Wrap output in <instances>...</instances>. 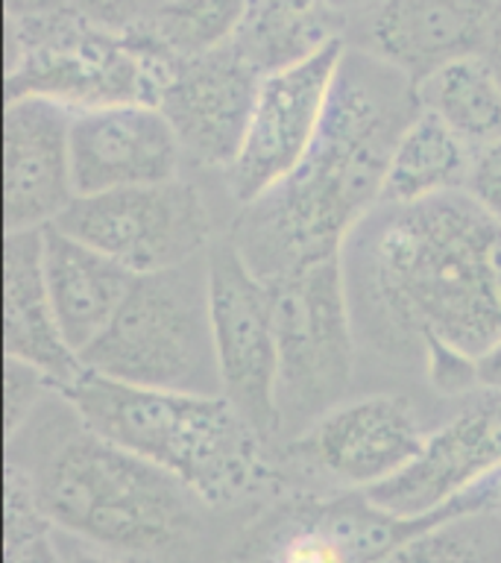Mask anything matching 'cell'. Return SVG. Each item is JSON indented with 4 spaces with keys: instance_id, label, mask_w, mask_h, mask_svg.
Returning <instances> with one entry per match:
<instances>
[{
    "instance_id": "1",
    "label": "cell",
    "mask_w": 501,
    "mask_h": 563,
    "mask_svg": "<svg viewBox=\"0 0 501 563\" xmlns=\"http://www.w3.org/2000/svg\"><path fill=\"white\" fill-rule=\"evenodd\" d=\"M358 343L404 373L428 346L469 358L501 338V220L464 191L376 206L343 246Z\"/></svg>"
},
{
    "instance_id": "2",
    "label": "cell",
    "mask_w": 501,
    "mask_h": 563,
    "mask_svg": "<svg viewBox=\"0 0 501 563\" xmlns=\"http://www.w3.org/2000/svg\"><path fill=\"white\" fill-rule=\"evenodd\" d=\"M422 112L416 82L346 42L316 139L293 174L237 209V253L264 282L343 255L352 229L381 200L387 165Z\"/></svg>"
},
{
    "instance_id": "3",
    "label": "cell",
    "mask_w": 501,
    "mask_h": 563,
    "mask_svg": "<svg viewBox=\"0 0 501 563\" xmlns=\"http://www.w3.org/2000/svg\"><path fill=\"white\" fill-rule=\"evenodd\" d=\"M15 473L53 528L118 558H167L202 528L197 493L147 457L118 446L51 390L9 431Z\"/></svg>"
},
{
    "instance_id": "4",
    "label": "cell",
    "mask_w": 501,
    "mask_h": 563,
    "mask_svg": "<svg viewBox=\"0 0 501 563\" xmlns=\"http://www.w3.org/2000/svg\"><path fill=\"white\" fill-rule=\"evenodd\" d=\"M62 394L88 429L176 475L209 508L235 505L272 478L270 440L226 396L123 385L88 369Z\"/></svg>"
},
{
    "instance_id": "5",
    "label": "cell",
    "mask_w": 501,
    "mask_h": 563,
    "mask_svg": "<svg viewBox=\"0 0 501 563\" xmlns=\"http://www.w3.org/2000/svg\"><path fill=\"white\" fill-rule=\"evenodd\" d=\"M88 373L123 385L223 396L209 297V253L135 276L112 323L82 355Z\"/></svg>"
},
{
    "instance_id": "6",
    "label": "cell",
    "mask_w": 501,
    "mask_h": 563,
    "mask_svg": "<svg viewBox=\"0 0 501 563\" xmlns=\"http://www.w3.org/2000/svg\"><path fill=\"white\" fill-rule=\"evenodd\" d=\"M170 65L135 51L123 35L88 24L74 9L7 18V100L44 97L70 112L158 103Z\"/></svg>"
},
{
    "instance_id": "7",
    "label": "cell",
    "mask_w": 501,
    "mask_h": 563,
    "mask_svg": "<svg viewBox=\"0 0 501 563\" xmlns=\"http://www.w3.org/2000/svg\"><path fill=\"white\" fill-rule=\"evenodd\" d=\"M279 341V440L297 438L349 399L358 358L343 255L270 279Z\"/></svg>"
},
{
    "instance_id": "8",
    "label": "cell",
    "mask_w": 501,
    "mask_h": 563,
    "mask_svg": "<svg viewBox=\"0 0 501 563\" xmlns=\"http://www.w3.org/2000/svg\"><path fill=\"white\" fill-rule=\"evenodd\" d=\"M53 227L97 246L135 276L200 258L218 241L209 197L185 176L77 197Z\"/></svg>"
},
{
    "instance_id": "9",
    "label": "cell",
    "mask_w": 501,
    "mask_h": 563,
    "mask_svg": "<svg viewBox=\"0 0 501 563\" xmlns=\"http://www.w3.org/2000/svg\"><path fill=\"white\" fill-rule=\"evenodd\" d=\"M481 501L472 490L431 517L404 519L378 508L364 490L285 501L244 537L235 563H378L434 522L469 514Z\"/></svg>"
},
{
    "instance_id": "10",
    "label": "cell",
    "mask_w": 501,
    "mask_h": 563,
    "mask_svg": "<svg viewBox=\"0 0 501 563\" xmlns=\"http://www.w3.org/2000/svg\"><path fill=\"white\" fill-rule=\"evenodd\" d=\"M209 297L223 396L264 438L279 440V341L272 294L229 235L218 238L209 250Z\"/></svg>"
},
{
    "instance_id": "11",
    "label": "cell",
    "mask_w": 501,
    "mask_h": 563,
    "mask_svg": "<svg viewBox=\"0 0 501 563\" xmlns=\"http://www.w3.org/2000/svg\"><path fill=\"white\" fill-rule=\"evenodd\" d=\"M343 51L346 38H337L311 59L261 77L244 144L235 162L220 174L237 209L285 183L305 158L323 121Z\"/></svg>"
},
{
    "instance_id": "12",
    "label": "cell",
    "mask_w": 501,
    "mask_h": 563,
    "mask_svg": "<svg viewBox=\"0 0 501 563\" xmlns=\"http://www.w3.org/2000/svg\"><path fill=\"white\" fill-rule=\"evenodd\" d=\"M428 434V422L411 396H349L302 434L285 440V455L341 490H369L402 473Z\"/></svg>"
},
{
    "instance_id": "13",
    "label": "cell",
    "mask_w": 501,
    "mask_h": 563,
    "mask_svg": "<svg viewBox=\"0 0 501 563\" xmlns=\"http://www.w3.org/2000/svg\"><path fill=\"white\" fill-rule=\"evenodd\" d=\"M258 86L261 74L235 42L170 65L156 106L174 126L185 162L218 174L235 162Z\"/></svg>"
},
{
    "instance_id": "14",
    "label": "cell",
    "mask_w": 501,
    "mask_h": 563,
    "mask_svg": "<svg viewBox=\"0 0 501 563\" xmlns=\"http://www.w3.org/2000/svg\"><path fill=\"white\" fill-rule=\"evenodd\" d=\"M501 466V399L475 394L422 443L420 455L393 478L364 490L396 517H431Z\"/></svg>"
},
{
    "instance_id": "15",
    "label": "cell",
    "mask_w": 501,
    "mask_h": 563,
    "mask_svg": "<svg viewBox=\"0 0 501 563\" xmlns=\"http://www.w3.org/2000/svg\"><path fill=\"white\" fill-rule=\"evenodd\" d=\"M70 162L77 197H91L176 179L185 153L158 106L118 103L74 112Z\"/></svg>"
},
{
    "instance_id": "16",
    "label": "cell",
    "mask_w": 501,
    "mask_h": 563,
    "mask_svg": "<svg viewBox=\"0 0 501 563\" xmlns=\"http://www.w3.org/2000/svg\"><path fill=\"white\" fill-rule=\"evenodd\" d=\"M496 0H378L352 21V42L420 82L439 65L483 53Z\"/></svg>"
},
{
    "instance_id": "17",
    "label": "cell",
    "mask_w": 501,
    "mask_h": 563,
    "mask_svg": "<svg viewBox=\"0 0 501 563\" xmlns=\"http://www.w3.org/2000/svg\"><path fill=\"white\" fill-rule=\"evenodd\" d=\"M70 121L44 97L7 100V232L53 227L77 200Z\"/></svg>"
},
{
    "instance_id": "18",
    "label": "cell",
    "mask_w": 501,
    "mask_h": 563,
    "mask_svg": "<svg viewBox=\"0 0 501 563\" xmlns=\"http://www.w3.org/2000/svg\"><path fill=\"white\" fill-rule=\"evenodd\" d=\"M3 279L7 358L30 364L59 390H68L86 373V364L70 350L53 311L51 290L44 279V229L7 232Z\"/></svg>"
},
{
    "instance_id": "19",
    "label": "cell",
    "mask_w": 501,
    "mask_h": 563,
    "mask_svg": "<svg viewBox=\"0 0 501 563\" xmlns=\"http://www.w3.org/2000/svg\"><path fill=\"white\" fill-rule=\"evenodd\" d=\"M44 279L65 341L77 355H82L112 323L135 273L100 253L97 246L62 232L59 227H47Z\"/></svg>"
},
{
    "instance_id": "20",
    "label": "cell",
    "mask_w": 501,
    "mask_h": 563,
    "mask_svg": "<svg viewBox=\"0 0 501 563\" xmlns=\"http://www.w3.org/2000/svg\"><path fill=\"white\" fill-rule=\"evenodd\" d=\"M337 38H346V21L325 0H249L232 42L267 77L311 59Z\"/></svg>"
},
{
    "instance_id": "21",
    "label": "cell",
    "mask_w": 501,
    "mask_h": 563,
    "mask_svg": "<svg viewBox=\"0 0 501 563\" xmlns=\"http://www.w3.org/2000/svg\"><path fill=\"white\" fill-rule=\"evenodd\" d=\"M472 147L434 114L420 112L402 132L387 165L378 206H408L464 191Z\"/></svg>"
},
{
    "instance_id": "22",
    "label": "cell",
    "mask_w": 501,
    "mask_h": 563,
    "mask_svg": "<svg viewBox=\"0 0 501 563\" xmlns=\"http://www.w3.org/2000/svg\"><path fill=\"white\" fill-rule=\"evenodd\" d=\"M422 112L434 114L469 147L501 135V79L483 53L439 65L416 82Z\"/></svg>"
},
{
    "instance_id": "23",
    "label": "cell",
    "mask_w": 501,
    "mask_h": 563,
    "mask_svg": "<svg viewBox=\"0 0 501 563\" xmlns=\"http://www.w3.org/2000/svg\"><path fill=\"white\" fill-rule=\"evenodd\" d=\"M249 0H165L147 24L123 38L165 65L193 59L232 42Z\"/></svg>"
},
{
    "instance_id": "24",
    "label": "cell",
    "mask_w": 501,
    "mask_h": 563,
    "mask_svg": "<svg viewBox=\"0 0 501 563\" xmlns=\"http://www.w3.org/2000/svg\"><path fill=\"white\" fill-rule=\"evenodd\" d=\"M378 563H501V519L469 510L434 522Z\"/></svg>"
},
{
    "instance_id": "25",
    "label": "cell",
    "mask_w": 501,
    "mask_h": 563,
    "mask_svg": "<svg viewBox=\"0 0 501 563\" xmlns=\"http://www.w3.org/2000/svg\"><path fill=\"white\" fill-rule=\"evenodd\" d=\"M7 563H68L44 517L15 473L7 482Z\"/></svg>"
},
{
    "instance_id": "26",
    "label": "cell",
    "mask_w": 501,
    "mask_h": 563,
    "mask_svg": "<svg viewBox=\"0 0 501 563\" xmlns=\"http://www.w3.org/2000/svg\"><path fill=\"white\" fill-rule=\"evenodd\" d=\"M165 0H68V7L82 15L88 24L105 33L126 35L147 24Z\"/></svg>"
},
{
    "instance_id": "27",
    "label": "cell",
    "mask_w": 501,
    "mask_h": 563,
    "mask_svg": "<svg viewBox=\"0 0 501 563\" xmlns=\"http://www.w3.org/2000/svg\"><path fill=\"white\" fill-rule=\"evenodd\" d=\"M464 194L472 197L483 211L501 220V135L472 147L466 170Z\"/></svg>"
},
{
    "instance_id": "28",
    "label": "cell",
    "mask_w": 501,
    "mask_h": 563,
    "mask_svg": "<svg viewBox=\"0 0 501 563\" xmlns=\"http://www.w3.org/2000/svg\"><path fill=\"white\" fill-rule=\"evenodd\" d=\"M475 382H478V394L501 399V338L490 343L481 355H475Z\"/></svg>"
},
{
    "instance_id": "29",
    "label": "cell",
    "mask_w": 501,
    "mask_h": 563,
    "mask_svg": "<svg viewBox=\"0 0 501 563\" xmlns=\"http://www.w3.org/2000/svg\"><path fill=\"white\" fill-rule=\"evenodd\" d=\"M65 7H68V0H7V18L47 15V12Z\"/></svg>"
},
{
    "instance_id": "30",
    "label": "cell",
    "mask_w": 501,
    "mask_h": 563,
    "mask_svg": "<svg viewBox=\"0 0 501 563\" xmlns=\"http://www.w3.org/2000/svg\"><path fill=\"white\" fill-rule=\"evenodd\" d=\"M325 3H329V7H332L334 12L346 21V30H349L352 21H358L360 15H367L378 0H325Z\"/></svg>"
},
{
    "instance_id": "31",
    "label": "cell",
    "mask_w": 501,
    "mask_h": 563,
    "mask_svg": "<svg viewBox=\"0 0 501 563\" xmlns=\"http://www.w3.org/2000/svg\"><path fill=\"white\" fill-rule=\"evenodd\" d=\"M483 490V508L492 510L501 519V466L492 475H487L481 482Z\"/></svg>"
},
{
    "instance_id": "32",
    "label": "cell",
    "mask_w": 501,
    "mask_h": 563,
    "mask_svg": "<svg viewBox=\"0 0 501 563\" xmlns=\"http://www.w3.org/2000/svg\"><path fill=\"white\" fill-rule=\"evenodd\" d=\"M483 56L492 62V68L499 74L501 79V9H496V21H492V33H490V42H487V51Z\"/></svg>"
},
{
    "instance_id": "33",
    "label": "cell",
    "mask_w": 501,
    "mask_h": 563,
    "mask_svg": "<svg viewBox=\"0 0 501 563\" xmlns=\"http://www.w3.org/2000/svg\"><path fill=\"white\" fill-rule=\"evenodd\" d=\"M68 563H126L118 554H109L103 549H94V545H88V549H77V552L70 554Z\"/></svg>"
}]
</instances>
